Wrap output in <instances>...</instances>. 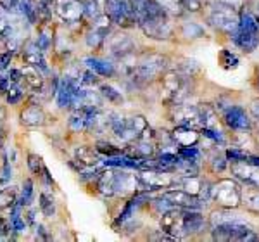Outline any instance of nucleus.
Returning <instances> with one entry per match:
<instances>
[{"mask_svg": "<svg viewBox=\"0 0 259 242\" xmlns=\"http://www.w3.org/2000/svg\"><path fill=\"white\" fill-rule=\"evenodd\" d=\"M204 225L206 220L200 210H187V208H173L162 213L159 220L161 230L171 235L175 240L202 232Z\"/></svg>", "mask_w": 259, "mask_h": 242, "instance_id": "1", "label": "nucleus"}, {"mask_svg": "<svg viewBox=\"0 0 259 242\" xmlns=\"http://www.w3.org/2000/svg\"><path fill=\"white\" fill-rule=\"evenodd\" d=\"M139 26L145 36L152 40H168L173 36V24H171V14L157 0H147L145 7L139 18Z\"/></svg>", "mask_w": 259, "mask_h": 242, "instance_id": "2", "label": "nucleus"}, {"mask_svg": "<svg viewBox=\"0 0 259 242\" xmlns=\"http://www.w3.org/2000/svg\"><path fill=\"white\" fill-rule=\"evenodd\" d=\"M97 189L100 194L112 197V195H123L126 192L142 189V183L139 180V175H132L128 172H123L121 168H114L99 173Z\"/></svg>", "mask_w": 259, "mask_h": 242, "instance_id": "3", "label": "nucleus"}, {"mask_svg": "<svg viewBox=\"0 0 259 242\" xmlns=\"http://www.w3.org/2000/svg\"><path fill=\"white\" fill-rule=\"evenodd\" d=\"M233 44L245 54H252L259 47V21L254 11L242 9L237 30L230 36Z\"/></svg>", "mask_w": 259, "mask_h": 242, "instance_id": "4", "label": "nucleus"}, {"mask_svg": "<svg viewBox=\"0 0 259 242\" xmlns=\"http://www.w3.org/2000/svg\"><path fill=\"white\" fill-rule=\"evenodd\" d=\"M211 239L218 242H252L259 240V235L254 233L252 227L242 223L240 220H230L212 225Z\"/></svg>", "mask_w": 259, "mask_h": 242, "instance_id": "5", "label": "nucleus"}, {"mask_svg": "<svg viewBox=\"0 0 259 242\" xmlns=\"http://www.w3.org/2000/svg\"><path fill=\"white\" fill-rule=\"evenodd\" d=\"M162 92H164V101L171 106L185 101L189 94V76L183 74L180 69H166L161 76Z\"/></svg>", "mask_w": 259, "mask_h": 242, "instance_id": "6", "label": "nucleus"}, {"mask_svg": "<svg viewBox=\"0 0 259 242\" xmlns=\"http://www.w3.org/2000/svg\"><path fill=\"white\" fill-rule=\"evenodd\" d=\"M211 199L223 210H237L242 204V187L233 178H221L212 183Z\"/></svg>", "mask_w": 259, "mask_h": 242, "instance_id": "7", "label": "nucleus"}, {"mask_svg": "<svg viewBox=\"0 0 259 242\" xmlns=\"http://www.w3.org/2000/svg\"><path fill=\"white\" fill-rule=\"evenodd\" d=\"M240 21V11L233 9L225 4L214 2V6L211 7L209 16H207V23L214 28L216 31L225 33V35L232 36L233 31L237 30Z\"/></svg>", "mask_w": 259, "mask_h": 242, "instance_id": "8", "label": "nucleus"}, {"mask_svg": "<svg viewBox=\"0 0 259 242\" xmlns=\"http://www.w3.org/2000/svg\"><path fill=\"white\" fill-rule=\"evenodd\" d=\"M139 180L142 189L147 192H162L177 187L178 178L171 172H162V170H140Z\"/></svg>", "mask_w": 259, "mask_h": 242, "instance_id": "9", "label": "nucleus"}, {"mask_svg": "<svg viewBox=\"0 0 259 242\" xmlns=\"http://www.w3.org/2000/svg\"><path fill=\"white\" fill-rule=\"evenodd\" d=\"M106 14L121 28H133L139 19L133 14L130 0H106Z\"/></svg>", "mask_w": 259, "mask_h": 242, "instance_id": "10", "label": "nucleus"}, {"mask_svg": "<svg viewBox=\"0 0 259 242\" xmlns=\"http://www.w3.org/2000/svg\"><path fill=\"white\" fill-rule=\"evenodd\" d=\"M171 118L177 125H185V127L197 128L202 130V118H200V109L199 106L194 104H175L171 106Z\"/></svg>", "mask_w": 259, "mask_h": 242, "instance_id": "11", "label": "nucleus"}, {"mask_svg": "<svg viewBox=\"0 0 259 242\" xmlns=\"http://www.w3.org/2000/svg\"><path fill=\"white\" fill-rule=\"evenodd\" d=\"M230 172L245 187H259V165L247 159L230 161Z\"/></svg>", "mask_w": 259, "mask_h": 242, "instance_id": "12", "label": "nucleus"}, {"mask_svg": "<svg viewBox=\"0 0 259 242\" xmlns=\"http://www.w3.org/2000/svg\"><path fill=\"white\" fill-rule=\"evenodd\" d=\"M177 185L204 203L209 201L212 195V183H209L207 180H202L199 175H195V177H180Z\"/></svg>", "mask_w": 259, "mask_h": 242, "instance_id": "13", "label": "nucleus"}, {"mask_svg": "<svg viewBox=\"0 0 259 242\" xmlns=\"http://www.w3.org/2000/svg\"><path fill=\"white\" fill-rule=\"evenodd\" d=\"M223 121L225 125L233 132H249L252 128V121H250L247 111L242 106H228L223 111Z\"/></svg>", "mask_w": 259, "mask_h": 242, "instance_id": "14", "label": "nucleus"}, {"mask_svg": "<svg viewBox=\"0 0 259 242\" xmlns=\"http://www.w3.org/2000/svg\"><path fill=\"white\" fill-rule=\"evenodd\" d=\"M162 195H164L168 201L173 204L175 208H187V210H200V208L204 206V201H200V199L194 197V195H190L189 192H185L183 189H177V187H173V189H168V190H162L161 192Z\"/></svg>", "mask_w": 259, "mask_h": 242, "instance_id": "15", "label": "nucleus"}, {"mask_svg": "<svg viewBox=\"0 0 259 242\" xmlns=\"http://www.w3.org/2000/svg\"><path fill=\"white\" fill-rule=\"evenodd\" d=\"M171 137H173L175 144L178 147H194L200 140V130L192 127H185V125H177L173 128V132H171Z\"/></svg>", "mask_w": 259, "mask_h": 242, "instance_id": "16", "label": "nucleus"}, {"mask_svg": "<svg viewBox=\"0 0 259 242\" xmlns=\"http://www.w3.org/2000/svg\"><path fill=\"white\" fill-rule=\"evenodd\" d=\"M78 89L76 78L71 76H64L59 82V87H57V104L62 109L66 107H73V99H74V92Z\"/></svg>", "mask_w": 259, "mask_h": 242, "instance_id": "17", "label": "nucleus"}, {"mask_svg": "<svg viewBox=\"0 0 259 242\" xmlns=\"http://www.w3.org/2000/svg\"><path fill=\"white\" fill-rule=\"evenodd\" d=\"M57 12L68 23H76L85 16L83 2H80V0H61L59 6H57Z\"/></svg>", "mask_w": 259, "mask_h": 242, "instance_id": "18", "label": "nucleus"}, {"mask_svg": "<svg viewBox=\"0 0 259 242\" xmlns=\"http://www.w3.org/2000/svg\"><path fill=\"white\" fill-rule=\"evenodd\" d=\"M109 51L116 59H124L135 52V44L126 35H114L109 42Z\"/></svg>", "mask_w": 259, "mask_h": 242, "instance_id": "19", "label": "nucleus"}, {"mask_svg": "<svg viewBox=\"0 0 259 242\" xmlns=\"http://www.w3.org/2000/svg\"><path fill=\"white\" fill-rule=\"evenodd\" d=\"M24 62L26 64H31L35 68L41 69L44 73H47L49 68H47V61L44 57V51H40V47L36 45V42H28V45L24 47Z\"/></svg>", "mask_w": 259, "mask_h": 242, "instance_id": "20", "label": "nucleus"}, {"mask_svg": "<svg viewBox=\"0 0 259 242\" xmlns=\"http://www.w3.org/2000/svg\"><path fill=\"white\" fill-rule=\"evenodd\" d=\"M100 154L97 152V149H92L89 145H81V147L74 149V161L78 163L83 168H94L97 166V163Z\"/></svg>", "mask_w": 259, "mask_h": 242, "instance_id": "21", "label": "nucleus"}, {"mask_svg": "<svg viewBox=\"0 0 259 242\" xmlns=\"http://www.w3.org/2000/svg\"><path fill=\"white\" fill-rule=\"evenodd\" d=\"M85 64L89 66V69H92L94 73H97L99 76H104V78L116 76L114 64L109 61H106V59H100V57H87Z\"/></svg>", "mask_w": 259, "mask_h": 242, "instance_id": "22", "label": "nucleus"}, {"mask_svg": "<svg viewBox=\"0 0 259 242\" xmlns=\"http://www.w3.org/2000/svg\"><path fill=\"white\" fill-rule=\"evenodd\" d=\"M21 123L26 127H41L45 123V114L38 106H30L21 114Z\"/></svg>", "mask_w": 259, "mask_h": 242, "instance_id": "23", "label": "nucleus"}, {"mask_svg": "<svg viewBox=\"0 0 259 242\" xmlns=\"http://www.w3.org/2000/svg\"><path fill=\"white\" fill-rule=\"evenodd\" d=\"M242 206L249 213L259 215V187H249L242 190Z\"/></svg>", "mask_w": 259, "mask_h": 242, "instance_id": "24", "label": "nucleus"}, {"mask_svg": "<svg viewBox=\"0 0 259 242\" xmlns=\"http://www.w3.org/2000/svg\"><path fill=\"white\" fill-rule=\"evenodd\" d=\"M200 118H202V128H218V112L211 104H199Z\"/></svg>", "mask_w": 259, "mask_h": 242, "instance_id": "25", "label": "nucleus"}, {"mask_svg": "<svg viewBox=\"0 0 259 242\" xmlns=\"http://www.w3.org/2000/svg\"><path fill=\"white\" fill-rule=\"evenodd\" d=\"M23 76H24V80H26V83L31 87L33 90L38 92L41 87H44V78H41V73L38 71V68H35V66L28 64L26 68H24V71H23Z\"/></svg>", "mask_w": 259, "mask_h": 242, "instance_id": "26", "label": "nucleus"}, {"mask_svg": "<svg viewBox=\"0 0 259 242\" xmlns=\"http://www.w3.org/2000/svg\"><path fill=\"white\" fill-rule=\"evenodd\" d=\"M177 172L180 173V177H195V175H199V161L185 159V157L178 156Z\"/></svg>", "mask_w": 259, "mask_h": 242, "instance_id": "27", "label": "nucleus"}, {"mask_svg": "<svg viewBox=\"0 0 259 242\" xmlns=\"http://www.w3.org/2000/svg\"><path fill=\"white\" fill-rule=\"evenodd\" d=\"M180 33H182V36H185V38H189V40H197V38L206 36V30H204L199 23H194V21L183 23L182 28H180Z\"/></svg>", "mask_w": 259, "mask_h": 242, "instance_id": "28", "label": "nucleus"}, {"mask_svg": "<svg viewBox=\"0 0 259 242\" xmlns=\"http://www.w3.org/2000/svg\"><path fill=\"white\" fill-rule=\"evenodd\" d=\"M230 161L227 157V152H221V151H214L211 154L209 157V166H211V172L214 173H223L225 170L228 168Z\"/></svg>", "mask_w": 259, "mask_h": 242, "instance_id": "29", "label": "nucleus"}, {"mask_svg": "<svg viewBox=\"0 0 259 242\" xmlns=\"http://www.w3.org/2000/svg\"><path fill=\"white\" fill-rule=\"evenodd\" d=\"M16 203H18V190L14 187H7V189L0 190V210L12 208Z\"/></svg>", "mask_w": 259, "mask_h": 242, "instance_id": "30", "label": "nucleus"}, {"mask_svg": "<svg viewBox=\"0 0 259 242\" xmlns=\"http://www.w3.org/2000/svg\"><path fill=\"white\" fill-rule=\"evenodd\" d=\"M19 7L24 18L30 21L31 24H35L36 19H38V7L35 6V0H21Z\"/></svg>", "mask_w": 259, "mask_h": 242, "instance_id": "31", "label": "nucleus"}, {"mask_svg": "<svg viewBox=\"0 0 259 242\" xmlns=\"http://www.w3.org/2000/svg\"><path fill=\"white\" fill-rule=\"evenodd\" d=\"M100 95H102V99H106V101L111 102V104L123 102V95H121V92H118L114 87H111V85H100Z\"/></svg>", "mask_w": 259, "mask_h": 242, "instance_id": "32", "label": "nucleus"}, {"mask_svg": "<svg viewBox=\"0 0 259 242\" xmlns=\"http://www.w3.org/2000/svg\"><path fill=\"white\" fill-rule=\"evenodd\" d=\"M220 64H221V68H225V69H235L237 66H239V57L232 51L223 49L220 54Z\"/></svg>", "mask_w": 259, "mask_h": 242, "instance_id": "33", "label": "nucleus"}, {"mask_svg": "<svg viewBox=\"0 0 259 242\" xmlns=\"http://www.w3.org/2000/svg\"><path fill=\"white\" fill-rule=\"evenodd\" d=\"M166 11L169 12L171 16H183L185 14V9H183V4L182 0H157Z\"/></svg>", "mask_w": 259, "mask_h": 242, "instance_id": "34", "label": "nucleus"}, {"mask_svg": "<svg viewBox=\"0 0 259 242\" xmlns=\"http://www.w3.org/2000/svg\"><path fill=\"white\" fill-rule=\"evenodd\" d=\"M95 149H97V152L104 157H112V156H119V154H123V151H121L119 147H114V145L109 144V142H97Z\"/></svg>", "mask_w": 259, "mask_h": 242, "instance_id": "35", "label": "nucleus"}, {"mask_svg": "<svg viewBox=\"0 0 259 242\" xmlns=\"http://www.w3.org/2000/svg\"><path fill=\"white\" fill-rule=\"evenodd\" d=\"M40 210L45 216H54L56 213V203H54V197L49 194H40Z\"/></svg>", "mask_w": 259, "mask_h": 242, "instance_id": "36", "label": "nucleus"}, {"mask_svg": "<svg viewBox=\"0 0 259 242\" xmlns=\"http://www.w3.org/2000/svg\"><path fill=\"white\" fill-rule=\"evenodd\" d=\"M83 11H85V16L90 19H95L100 16V9H99V2L97 0H83Z\"/></svg>", "mask_w": 259, "mask_h": 242, "instance_id": "37", "label": "nucleus"}, {"mask_svg": "<svg viewBox=\"0 0 259 242\" xmlns=\"http://www.w3.org/2000/svg\"><path fill=\"white\" fill-rule=\"evenodd\" d=\"M33 201V182L31 180H26L23 183V190H21V206H28V204H31Z\"/></svg>", "mask_w": 259, "mask_h": 242, "instance_id": "38", "label": "nucleus"}, {"mask_svg": "<svg viewBox=\"0 0 259 242\" xmlns=\"http://www.w3.org/2000/svg\"><path fill=\"white\" fill-rule=\"evenodd\" d=\"M177 154L180 157H185V159H192V161L200 159V151L197 149V145H194V147H178Z\"/></svg>", "mask_w": 259, "mask_h": 242, "instance_id": "39", "label": "nucleus"}, {"mask_svg": "<svg viewBox=\"0 0 259 242\" xmlns=\"http://www.w3.org/2000/svg\"><path fill=\"white\" fill-rule=\"evenodd\" d=\"M107 36L106 35H102L100 31H97V30H92L90 33H89V36H87V44L90 45V47H94V49H99L100 45L104 44V40H106Z\"/></svg>", "mask_w": 259, "mask_h": 242, "instance_id": "40", "label": "nucleus"}, {"mask_svg": "<svg viewBox=\"0 0 259 242\" xmlns=\"http://www.w3.org/2000/svg\"><path fill=\"white\" fill-rule=\"evenodd\" d=\"M28 168H30L31 173H35V175L44 172V165H41V157L38 154H28Z\"/></svg>", "mask_w": 259, "mask_h": 242, "instance_id": "41", "label": "nucleus"}, {"mask_svg": "<svg viewBox=\"0 0 259 242\" xmlns=\"http://www.w3.org/2000/svg\"><path fill=\"white\" fill-rule=\"evenodd\" d=\"M99 74L94 73L92 69H87L85 73L81 74V80H80V85L81 87H95L99 85Z\"/></svg>", "mask_w": 259, "mask_h": 242, "instance_id": "42", "label": "nucleus"}, {"mask_svg": "<svg viewBox=\"0 0 259 242\" xmlns=\"http://www.w3.org/2000/svg\"><path fill=\"white\" fill-rule=\"evenodd\" d=\"M23 90L21 89H18V87H14V89H9L7 90V102L9 104H18V102H21V99H23Z\"/></svg>", "mask_w": 259, "mask_h": 242, "instance_id": "43", "label": "nucleus"}, {"mask_svg": "<svg viewBox=\"0 0 259 242\" xmlns=\"http://www.w3.org/2000/svg\"><path fill=\"white\" fill-rule=\"evenodd\" d=\"M185 12H199L202 9V0H182Z\"/></svg>", "mask_w": 259, "mask_h": 242, "instance_id": "44", "label": "nucleus"}, {"mask_svg": "<svg viewBox=\"0 0 259 242\" xmlns=\"http://www.w3.org/2000/svg\"><path fill=\"white\" fill-rule=\"evenodd\" d=\"M220 4H225V6H230L237 11H242L245 7V0H216Z\"/></svg>", "mask_w": 259, "mask_h": 242, "instance_id": "45", "label": "nucleus"}, {"mask_svg": "<svg viewBox=\"0 0 259 242\" xmlns=\"http://www.w3.org/2000/svg\"><path fill=\"white\" fill-rule=\"evenodd\" d=\"M11 59H12V52H4L0 54V73H2L4 69H7V66L11 64Z\"/></svg>", "mask_w": 259, "mask_h": 242, "instance_id": "46", "label": "nucleus"}, {"mask_svg": "<svg viewBox=\"0 0 259 242\" xmlns=\"http://www.w3.org/2000/svg\"><path fill=\"white\" fill-rule=\"evenodd\" d=\"M7 76H9V80H11L12 85H18V83L24 78L23 76V71H19V69H11Z\"/></svg>", "mask_w": 259, "mask_h": 242, "instance_id": "47", "label": "nucleus"}, {"mask_svg": "<svg viewBox=\"0 0 259 242\" xmlns=\"http://www.w3.org/2000/svg\"><path fill=\"white\" fill-rule=\"evenodd\" d=\"M11 230H12L11 222H7L6 218H0V239H4Z\"/></svg>", "mask_w": 259, "mask_h": 242, "instance_id": "48", "label": "nucleus"}, {"mask_svg": "<svg viewBox=\"0 0 259 242\" xmlns=\"http://www.w3.org/2000/svg\"><path fill=\"white\" fill-rule=\"evenodd\" d=\"M36 45L40 47V51H49V47H50V40H49V36L47 35H40L38 36V40H36Z\"/></svg>", "mask_w": 259, "mask_h": 242, "instance_id": "49", "label": "nucleus"}, {"mask_svg": "<svg viewBox=\"0 0 259 242\" xmlns=\"http://www.w3.org/2000/svg\"><path fill=\"white\" fill-rule=\"evenodd\" d=\"M11 80L9 76H4V74H0V92H7L11 89Z\"/></svg>", "mask_w": 259, "mask_h": 242, "instance_id": "50", "label": "nucleus"}, {"mask_svg": "<svg viewBox=\"0 0 259 242\" xmlns=\"http://www.w3.org/2000/svg\"><path fill=\"white\" fill-rule=\"evenodd\" d=\"M250 114H252L254 119L259 121V99H254V101L250 102Z\"/></svg>", "mask_w": 259, "mask_h": 242, "instance_id": "51", "label": "nucleus"}, {"mask_svg": "<svg viewBox=\"0 0 259 242\" xmlns=\"http://www.w3.org/2000/svg\"><path fill=\"white\" fill-rule=\"evenodd\" d=\"M18 4V0H0V7L6 11H12Z\"/></svg>", "mask_w": 259, "mask_h": 242, "instance_id": "52", "label": "nucleus"}, {"mask_svg": "<svg viewBox=\"0 0 259 242\" xmlns=\"http://www.w3.org/2000/svg\"><path fill=\"white\" fill-rule=\"evenodd\" d=\"M38 2H40V4H44V6H49V7H50V6H52L54 0H38Z\"/></svg>", "mask_w": 259, "mask_h": 242, "instance_id": "53", "label": "nucleus"}, {"mask_svg": "<svg viewBox=\"0 0 259 242\" xmlns=\"http://www.w3.org/2000/svg\"><path fill=\"white\" fill-rule=\"evenodd\" d=\"M256 87H257V90H259V69L256 71Z\"/></svg>", "mask_w": 259, "mask_h": 242, "instance_id": "54", "label": "nucleus"}, {"mask_svg": "<svg viewBox=\"0 0 259 242\" xmlns=\"http://www.w3.org/2000/svg\"><path fill=\"white\" fill-rule=\"evenodd\" d=\"M256 16H257V21H259V6H257V9H256Z\"/></svg>", "mask_w": 259, "mask_h": 242, "instance_id": "55", "label": "nucleus"}, {"mask_svg": "<svg viewBox=\"0 0 259 242\" xmlns=\"http://www.w3.org/2000/svg\"><path fill=\"white\" fill-rule=\"evenodd\" d=\"M80 2H83V0H80Z\"/></svg>", "mask_w": 259, "mask_h": 242, "instance_id": "56", "label": "nucleus"}]
</instances>
